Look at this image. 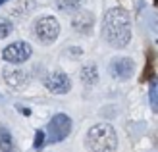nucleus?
I'll use <instances>...</instances> for the list:
<instances>
[{"label":"nucleus","instance_id":"7","mask_svg":"<svg viewBox=\"0 0 158 152\" xmlns=\"http://www.w3.org/2000/svg\"><path fill=\"white\" fill-rule=\"evenodd\" d=\"M108 71L112 73L116 79H129L133 73H135V64H133L131 58H114L108 66Z\"/></svg>","mask_w":158,"mask_h":152},{"label":"nucleus","instance_id":"6","mask_svg":"<svg viewBox=\"0 0 158 152\" xmlns=\"http://www.w3.org/2000/svg\"><path fill=\"white\" fill-rule=\"evenodd\" d=\"M44 87L54 94H66L72 89V81H69V77L66 73L56 71V73H50L44 77Z\"/></svg>","mask_w":158,"mask_h":152},{"label":"nucleus","instance_id":"2","mask_svg":"<svg viewBox=\"0 0 158 152\" xmlns=\"http://www.w3.org/2000/svg\"><path fill=\"white\" fill-rule=\"evenodd\" d=\"M85 146L89 152H116L118 135L110 123H97L87 131Z\"/></svg>","mask_w":158,"mask_h":152},{"label":"nucleus","instance_id":"4","mask_svg":"<svg viewBox=\"0 0 158 152\" xmlns=\"http://www.w3.org/2000/svg\"><path fill=\"white\" fill-rule=\"evenodd\" d=\"M33 31H35V37L43 44H50V43L56 41L58 35H60V23L56 21V18H52V15H43V18H39L35 21Z\"/></svg>","mask_w":158,"mask_h":152},{"label":"nucleus","instance_id":"9","mask_svg":"<svg viewBox=\"0 0 158 152\" xmlns=\"http://www.w3.org/2000/svg\"><path fill=\"white\" fill-rule=\"evenodd\" d=\"M0 152H15V142L8 127L0 125Z\"/></svg>","mask_w":158,"mask_h":152},{"label":"nucleus","instance_id":"1","mask_svg":"<svg viewBox=\"0 0 158 152\" xmlns=\"http://www.w3.org/2000/svg\"><path fill=\"white\" fill-rule=\"evenodd\" d=\"M102 37L114 48H123L131 41V19L123 8H110L102 19Z\"/></svg>","mask_w":158,"mask_h":152},{"label":"nucleus","instance_id":"3","mask_svg":"<svg viewBox=\"0 0 158 152\" xmlns=\"http://www.w3.org/2000/svg\"><path fill=\"white\" fill-rule=\"evenodd\" d=\"M72 133V119L66 114H56L48 121L44 133V142H60Z\"/></svg>","mask_w":158,"mask_h":152},{"label":"nucleus","instance_id":"13","mask_svg":"<svg viewBox=\"0 0 158 152\" xmlns=\"http://www.w3.org/2000/svg\"><path fill=\"white\" fill-rule=\"evenodd\" d=\"M12 29H14V25H12V21H10V19L0 18V41L10 35V33H12Z\"/></svg>","mask_w":158,"mask_h":152},{"label":"nucleus","instance_id":"14","mask_svg":"<svg viewBox=\"0 0 158 152\" xmlns=\"http://www.w3.org/2000/svg\"><path fill=\"white\" fill-rule=\"evenodd\" d=\"M44 145V131H41V129H39L37 133H35V142H33V148H41Z\"/></svg>","mask_w":158,"mask_h":152},{"label":"nucleus","instance_id":"15","mask_svg":"<svg viewBox=\"0 0 158 152\" xmlns=\"http://www.w3.org/2000/svg\"><path fill=\"white\" fill-rule=\"evenodd\" d=\"M151 102H152V106L156 108V83L154 81L151 83Z\"/></svg>","mask_w":158,"mask_h":152},{"label":"nucleus","instance_id":"12","mask_svg":"<svg viewBox=\"0 0 158 152\" xmlns=\"http://www.w3.org/2000/svg\"><path fill=\"white\" fill-rule=\"evenodd\" d=\"M81 2L83 0H56V6L62 12H75L81 6Z\"/></svg>","mask_w":158,"mask_h":152},{"label":"nucleus","instance_id":"10","mask_svg":"<svg viewBox=\"0 0 158 152\" xmlns=\"http://www.w3.org/2000/svg\"><path fill=\"white\" fill-rule=\"evenodd\" d=\"M81 81L87 85V87H91L98 81V69L94 64H87V66L81 68Z\"/></svg>","mask_w":158,"mask_h":152},{"label":"nucleus","instance_id":"5","mask_svg":"<svg viewBox=\"0 0 158 152\" xmlns=\"http://www.w3.org/2000/svg\"><path fill=\"white\" fill-rule=\"evenodd\" d=\"M31 46L29 43L25 41H15L12 44H8L6 48L2 50V58L8 62V64H14V66H18V64H23L25 60H29L31 56Z\"/></svg>","mask_w":158,"mask_h":152},{"label":"nucleus","instance_id":"8","mask_svg":"<svg viewBox=\"0 0 158 152\" xmlns=\"http://www.w3.org/2000/svg\"><path fill=\"white\" fill-rule=\"evenodd\" d=\"M4 73V81L14 87V89H21V87H25L29 83V73L27 71H23V69H12V68H8L2 71Z\"/></svg>","mask_w":158,"mask_h":152},{"label":"nucleus","instance_id":"11","mask_svg":"<svg viewBox=\"0 0 158 152\" xmlns=\"http://www.w3.org/2000/svg\"><path fill=\"white\" fill-rule=\"evenodd\" d=\"M93 25V18H91V14L89 12H83V14H79L73 18V29L75 31H81V33H87V31L91 29Z\"/></svg>","mask_w":158,"mask_h":152},{"label":"nucleus","instance_id":"16","mask_svg":"<svg viewBox=\"0 0 158 152\" xmlns=\"http://www.w3.org/2000/svg\"><path fill=\"white\" fill-rule=\"evenodd\" d=\"M4 2H8V0H0V6H2V4H4Z\"/></svg>","mask_w":158,"mask_h":152}]
</instances>
